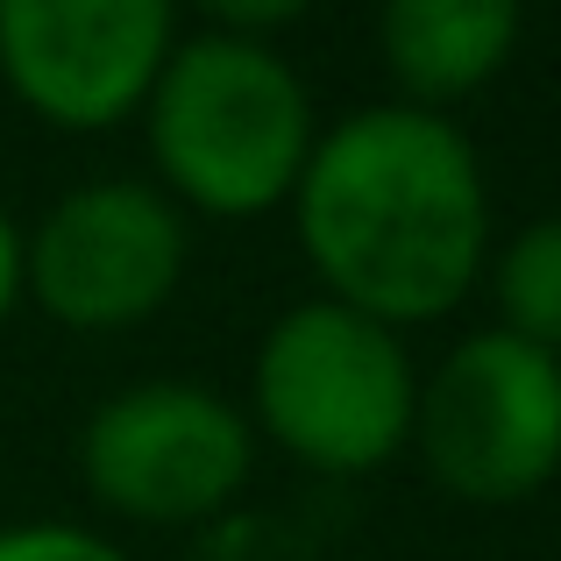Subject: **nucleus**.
Segmentation results:
<instances>
[{
	"mask_svg": "<svg viewBox=\"0 0 561 561\" xmlns=\"http://www.w3.org/2000/svg\"><path fill=\"white\" fill-rule=\"evenodd\" d=\"M150 185L179 214L263 220L291 206L306 157L320 142V107L299 65L277 43L249 36H179L142 100Z\"/></svg>",
	"mask_w": 561,
	"mask_h": 561,
	"instance_id": "f03ea898",
	"label": "nucleus"
},
{
	"mask_svg": "<svg viewBox=\"0 0 561 561\" xmlns=\"http://www.w3.org/2000/svg\"><path fill=\"white\" fill-rule=\"evenodd\" d=\"M79 483L107 519L185 534L249 491L256 434L228 391L192 377H136L107 391L79 426Z\"/></svg>",
	"mask_w": 561,
	"mask_h": 561,
	"instance_id": "20e7f679",
	"label": "nucleus"
},
{
	"mask_svg": "<svg viewBox=\"0 0 561 561\" xmlns=\"http://www.w3.org/2000/svg\"><path fill=\"white\" fill-rule=\"evenodd\" d=\"M14 306H22V220L0 206V328L14 320Z\"/></svg>",
	"mask_w": 561,
	"mask_h": 561,
	"instance_id": "f8f14e48",
	"label": "nucleus"
},
{
	"mask_svg": "<svg viewBox=\"0 0 561 561\" xmlns=\"http://www.w3.org/2000/svg\"><path fill=\"white\" fill-rule=\"evenodd\" d=\"M483 291H491V306H497L491 328H505V334H519V342L561 356V214H534L526 228H512L505 242H491Z\"/></svg>",
	"mask_w": 561,
	"mask_h": 561,
	"instance_id": "1a4fd4ad",
	"label": "nucleus"
},
{
	"mask_svg": "<svg viewBox=\"0 0 561 561\" xmlns=\"http://www.w3.org/2000/svg\"><path fill=\"white\" fill-rule=\"evenodd\" d=\"M412 455L462 505H526L561 477V356L477 328L420 370Z\"/></svg>",
	"mask_w": 561,
	"mask_h": 561,
	"instance_id": "39448f33",
	"label": "nucleus"
},
{
	"mask_svg": "<svg viewBox=\"0 0 561 561\" xmlns=\"http://www.w3.org/2000/svg\"><path fill=\"white\" fill-rule=\"evenodd\" d=\"M192 220L150 179H85L22 228V299L65 334H128L185 285Z\"/></svg>",
	"mask_w": 561,
	"mask_h": 561,
	"instance_id": "423d86ee",
	"label": "nucleus"
},
{
	"mask_svg": "<svg viewBox=\"0 0 561 561\" xmlns=\"http://www.w3.org/2000/svg\"><path fill=\"white\" fill-rule=\"evenodd\" d=\"M285 214L320 299H342L398 334L462 313L469 291H483L497 242L477 142L462 122L405 100L320 122Z\"/></svg>",
	"mask_w": 561,
	"mask_h": 561,
	"instance_id": "f257e3e1",
	"label": "nucleus"
},
{
	"mask_svg": "<svg viewBox=\"0 0 561 561\" xmlns=\"http://www.w3.org/2000/svg\"><path fill=\"white\" fill-rule=\"evenodd\" d=\"M179 43V0H0V85L57 136L136 122Z\"/></svg>",
	"mask_w": 561,
	"mask_h": 561,
	"instance_id": "0eeeda50",
	"label": "nucleus"
},
{
	"mask_svg": "<svg viewBox=\"0 0 561 561\" xmlns=\"http://www.w3.org/2000/svg\"><path fill=\"white\" fill-rule=\"evenodd\" d=\"M0 561H136V554L79 519H22L0 526Z\"/></svg>",
	"mask_w": 561,
	"mask_h": 561,
	"instance_id": "9d476101",
	"label": "nucleus"
},
{
	"mask_svg": "<svg viewBox=\"0 0 561 561\" xmlns=\"http://www.w3.org/2000/svg\"><path fill=\"white\" fill-rule=\"evenodd\" d=\"M526 28V0H383L377 8V65L398 100L448 114L505 79Z\"/></svg>",
	"mask_w": 561,
	"mask_h": 561,
	"instance_id": "6e6552de",
	"label": "nucleus"
},
{
	"mask_svg": "<svg viewBox=\"0 0 561 561\" xmlns=\"http://www.w3.org/2000/svg\"><path fill=\"white\" fill-rule=\"evenodd\" d=\"M179 14H199L214 36L277 43V28L306 22V14H313V0H179Z\"/></svg>",
	"mask_w": 561,
	"mask_h": 561,
	"instance_id": "9b49d317",
	"label": "nucleus"
},
{
	"mask_svg": "<svg viewBox=\"0 0 561 561\" xmlns=\"http://www.w3.org/2000/svg\"><path fill=\"white\" fill-rule=\"evenodd\" d=\"M420 363L405 334L342 299H299L256 334L249 356V434L313 477L356 483L405 455Z\"/></svg>",
	"mask_w": 561,
	"mask_h": 561,
	"instance_id": "7ed1b4c3",
	"label": "nucleus"
}]
</instances>
